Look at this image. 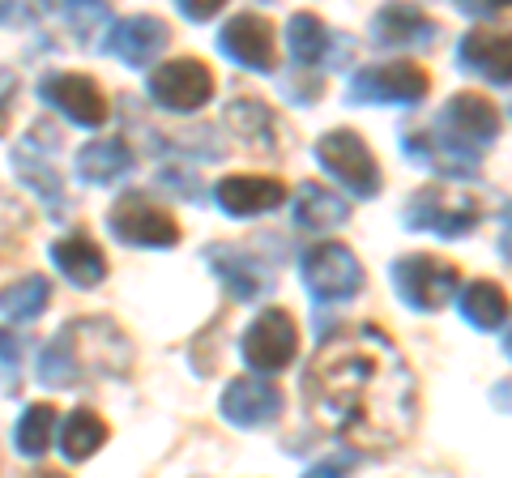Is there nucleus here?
I'll return each instance as SVG.
<instances>
[{
	"label": "nucleus",
	"instance_id": "nucleus-13",
	"mask_svg": "<svg viewBox=\"0 0 512 478\" xmlns=\"http://www.w3.org/2000/svg\"><path fill=\"white\" fill-rule=\"evenodd\" d=\"M39 94H43L47 107H56L64 120L82 124V129H103L107 116H111V103H107L103 86L94 82V77H86V73H52V77H43Z\"/></svg>",
	"mask_w": 512,
	"mask_h": 478
},
{
	"label": "nucleus",
	"instance_id": "nucleus-16",
	"mask_svg": "<svg viewBox=\"0 0 512 478\" xmlns=\"http://www.w3.org/2000/svg\"><path fill=\"white\" fill-rule=\"evenodd\" d=\"M205 261L214 265L218 282L227 286L239 304H256V299H265L269 291H274V274H269V269L256 261L248 248L214 244V248H205Z\"/></svg>",
	"mask_w": 512,
	"mask_h": 478
},
{
	"label": "nucleus",
	"instance_id": "nucleus-10",
	"mask_svg": "<svg viewBox=\"0 0 512 478\" xmlns=\"http://www.w3.org/2000/svg\"><path fill=\"white\" fill-rule=\"evenodd\" d=\"M111 235L128 248H175L180 244V222L163 205H154L146 193H124L107 214Z\"/></svg>",
	"mask_w": 512,
	"mask_h": 478
},
{
	"label": "nucleus",
	"instance_id": "nucleus-1",
	"mask_svg": "<svg viewBox=\"0 0 512 478\" xmlns=\"http://www.w3.org/2000/svg\"><path fill=\"white\" fill-rule=\"evenodd\" d=\"M312 419L359 453H393L419 423V385L406 355L376 325L342 329L316 346L303 372Z\"/></svg>",
	"mask_w": 512,
	"mask_h": 478
},
{
	"label": "nucleus",
	"instance_id": "nucleus-37",
	"mask_svg": "<svg viewBox=\"0 0 512 478\" xmlns=\"http://www.w3.org/2000/svg\"><path fill=\"white\" fill-rule=\"evenodd\" d=\"M350 466H355V457H325V461H316L308 474H342V470H350Z\"/></svg>",
	"mask_w": 512,
	"mask_h": 478
},
{
	"label": "nucleus",
	"instance_id": "nucleus-30",
	"mask_svg": "<svg viewBox=\"0 0 512 478\" xmlns=\"http://www.w3.org/2000/svg\"><path fill=\"white\" fill-rule=\"evenodd\" d=\"M52 436H56V406H26L18 427H13V449H18L22 457H43L47 449H52Z\"/></svg>",
	"mask_w": 512,
	"mask_h": 478
},
{
	"label": "nucleus",
	"instance_id": "nucleus-33",
	"mask_svg": "<svg viewBox=\"0 0 512 478\" xmlns=\"http://www.w3.org/2000/svg\"><path fill=\"white\" fill-rule=\"evenodd\" d=\"M26 210L18 201H9L5 193H0V244H9V248H22V235L18 231H26Z\"/></svg>",
	"mask_w": 512,
	"mask_h": 478
},
{
	"label": "nucleus",
	"instance_id": "nucleus-6",
	"mask_svg": "<svg viewBox=\"0 0 512 478\" xmlns=\"http://www.w3.org/2000/svg\"><path fill=\"white\" fill-rule=\"evenodd\" d=\"M427 90H431L427 69L410 65V60L367 65L350 77V103H367V107H414L427 99Z\"/></svg>",
	"mask_w": 512,
	"mask_h": 478
},
{
	"label": "nucleus",
	"instance_id": "nucleus-38",
	"mask_svg": "<svg viewBox=\"0 0 512 478\" xmlns=\"http://www.w3.org/2000/svg\"><path fill=\"white\" fill-rule=\"evenodd\" d=\"M500 329H504V338H500V342H504V355L512 359V316H504V325H500Z\"/></svg>",
	"mask_w": 512,
	"mask_h": 478
},
{
	"label": "nucleus",
	"instance_id": "nucleus-20",
	"mask_svg": "<svg viewBox=\"0 0 512 478\" xmlns=\"http://www.w3.org/2000/svg\"><path fill=\"white\" fill-rule=\"evenodd\" d=\"M367 30H372V43L380 47H431L440 35V26L419 5H410V0H393V5L376 9Z\"/></svg>",
	"mask_w": 512,
	"mask_h": 478
},
{
	"label": "nucleus",
	"instance_id": "nucleus-19",
	"mask_svg": "<svg viewBox=\"0 0 512 478\" xmlns=\"http://www.w3.org/2000/svg\"><path fill=\"white\" fill-rule=\"evenodd\" d=\"M218 210L231 214V218H256V214H269L286 201V184L274 180V175H227L218 188Z\"/></svg>",
	"mask_w": 512,
	"mask_h": 478
},
{
	"label": "nucleus",
	"instance_id": "nucleus-26",
	"mask_svg": "<svg viewBox=\"0 0 512 478\" xmlns=\"http://www.w3.org/2000/svg\"><path fill=\"white\" fill-rule=\"evenodd\" d=\"M128 171H133V150H128L120 137L90 141V146L77 150V175H82L86 184H116Z\"/></svg>",
	"mask_w": 512,
	"mask_h": 478
},
{
	"label": "nucleus",
	"instance_id": "nucleus-31",
	"mask_svg": "<svg viewBox=\"0 0 512 478\" xmlns=\"http://www.w3.org/2000/svg\"><path fill=\"white\" fill-rule=\"evenodd\" d=\"M64 18H69V30H73L77 43L103 47L107 30H111V9H107V0H64Z\"/></svg>",
	"mask_w": 512,
	"mask_h": 478
},
{
	"label": "nucleus",
	"instance_id": "nucleus-2",
	"mask_svg": "<svg viewBox=\"0 0 512 478\" xmlns=\"http://www.w3.org/2000/svg\"><path fill=\"white\" fill-rule=\"evenodd\" d=\"M133 363V350L120 325L90 316V321H69L52 342L39 350V385L73 389L82 376H124Z\"/></svg>",
	"mask_w": 512,
	"mask_h": 478
},
{
	"label": "nucleus",
	"instance_id": "nucleus-11",
	"mask_svg": "<svg viewBox=\"0 0 512 478\" xmlns=\"http://www.w3.org/2000/svg\"><path fill=\"white\" fill-rule=\"evenodd\" d=\"M150 99L163 107V111H197L214 99V73L210 65H201L197 56H184V60H167L150 73Z\"/></svg>",
	"mask_w": 512,
	"mask_h": 478
},
{
	"label": "nucleus",
	"instance_id": "nucleus-12",
	"mask_svg": "<svg viewBox=\"0 0 512 478\" xmlns=\"http://www.w3.org/2000/svg\"><path fill=\"white\" fill-rule=\"evenodd\" d=\"M56 146H60V141L47 137V124H35V129H30V137L22 141L18 150H13V167H18L22 184L30 188V193H35V197L47 205V214L64 218V210H69V197H64V184H60V175H56V167H52Z\"/></svg>",
	"mask_w": 512,
	"mask_h": 478
},
{
	"label": "nucleus",
	"instance_id": "nucleus-36",
	"mask_svg": "<svg viewBox=\"0 0 512 478\" xmlns=\"http://www.w3.org/2000/svg\"><path fill=\"white\" fill-rule=\"evenodd\" d=\"M222 5H227V0H180V13L188 22H210Z\"/></svg>",
	"mask_w": 512,
	"mask_h": 478
},
{
	"label": "nucleus",
	"instance_id": "nucleus-39",
	"mask_svg": "<svg viewBox=\"0 0 512 478\" xmlns=\"http://www.w3.org/2000/svg\"><path fill=\"white\" fill-rule=\"evenodd\" d=\"M504 227H508V244H512V201L504 205Z\"/></svg>",
	"mask_w": 512,
	"mask_h": 478
},
{
	"label": "nucleus",
	"instance_id": "nucleus-21",
	"mask_svg": "<svg viewBox=\"0 0 512 478\" xmlns=\"http://www.w3.org/2000/svg\"><path fill=\"white\" fill-rule=\"evenodd\" d=\"M222 120L227 129L244 141V146L261 150V154H278L282 150V124L274 116V107L261 103V99H235L222 107Z\"/></svg>",
	"mask_w": 512,
	"mask_h": 478
},
{
	"label": "nucleus",
	"instance_id": "nucleus-24",
	"mask_svg": "<svg viewBox=\"0 0 512 478\" xmlns=\"http://www.w3.org/2000/svg\"><path fill=\"white\" fill-rule=\"evenodd\" d=\"M295 222L303 231H320V235H329L333 227H342V222L350 218V201H342L338 193H329L325 184H299L295 188Z\"/></svg>",
	"mask_w": 512,
	"mask_h": 478
},
{
	"label": "nucleus",
	"instance_id": "nucleus-18",
	"mask_svg": "<svg viewBox=\"0 0 512 478\" xmlns=\"http://www.w3.org/2000/svg\"><path fill=\"white\" fill-rule=\"evenodd\" d=\"M171 43V30L158 22V18H146V13H137V18H124V22H111L103 47L111 56H120V65L128 69H146L154 65V56L163 52Z\"/></svg>",
	"mask_w": 512,
	"mask_h": 478
},
{
	"label": "nucleus",
	"instance_id": "nucleus-25",
	"mask_svg": "<svg viewBox=\"0 0 512 478\" xmlns=\"http://www.w3.org/2000/svg\"><path fill=\"white\" fill-rule=\"evenodd\" d=\"M457 312H461V321L466 325L483 329V333H495L504 325V316H508V291L500 282H491V278H478V282H470L466 291H461Z\"/></svg>",
	"mask_w": 512,
	"mask_h": 478
},
{
	"label": "nucleus",
	"instance_id": "nucleus-34",
	"mask_svg": "<svg viewBox=\"0 0 512 478\" xmlns=\"http://www.w3.org/2000/svg\"><path fill=\"white\" fill-rule=\"evenodd\" d=\"M453 5L466 13V18H478V22L512 18V0H453Z\"/></svg>",
	"mask_w": 512,
	"mask_h": 478
},
{
	"label": "nucleus",
	"instance_id": "nucleus-8",
	"mask_svg": "<svg viewBox=\"0 0 512 478\" xmlns=\"http://www.w3.org/2000/svg\"><path fill=\"white\" fill-rule=\"evenodd\" d=\"M431 129H436L440 137H448L453 146H461V150L483 154L500 141V111H495V103L483 99V94L457 90L453 99L440 107V116H436Z\"/></svg>",
	"mask_w": 512,
	"mask_h": 478
},
{
	"label": "nucleus",
	"instance_id": "nucleus-14",
	"mask_svg": "<svg viewBox=\"0 0 512 478\" xmlns=\"http://www.w3.org/2000/svg\"><path fill=\"white\" fill-rule=\"evenodd\" d=\"M282 410H286L282 389L261 372L231 380V385L222 389V402H218V414L235 427H269V423L282 419Z\"/></svg>",
	"mask_w": 512,
	"mask_h": 478
},
{
	"label": "nucleus",
	"instance_id": "nucleus-17",
	"mask_svg": "<svg viewBox=\"0 0 512 478\" xmlns=\"http://www.w3.org/2000/svg\"><path fill=\"white\" fill-rule=\"evenodd\" d=\"M457 65L491 86H512V30H470L457 43Z\"/></svg>",
	"mask_w": 512,
	"mask_h": 478
},
{
	"label": "nucleus",
	"instance_id": "nucleus-5",
	"mask_svg": "<svg viewBox=\"0 0 512 478\" xmlns=\"http://www.w3.org/2000/svg\"><path fill=\"white\" fill-rule=\"evenodd\" d=\"M299 278L316 304H346V299H355L363 291V265L338 239H325V244L303 252Z\"/></svg>",
	"mask_w": 512,
	"mask_h": 478
},
{
	"label": "nucleus",
	"instance_id": "nucleus-27",
	"mask_svg": "<svg viewBox=\"0 0 512 478\" xmlns=\"http://www.w3.org/2000/svg\"><path fill=\"white\" fill-rule=\"evenodd\" d=\"M286 47L299 69H316L329 65V47H333V30L316 18V13H295L286 26Z\"/></svg>",
	"mask_w": 512,
	"mask_h": 478
},
{
	"label": "nucleus",
	"instance_id": "nucleus-9",
	"mask_svg": "<svg viewBox=\"0 0 512 478\" xmlns=\"http://www.w3.org/2000/svg\"><path fill=\"white\" fill-rule=\"evenodd\" d=\"M239 350H244L248 368L261 372V376H274L282 368H291L295 355H299V325H295V316L286 308H265L244 329V342H239Z\"/></svg>",
	"mask_w": 512,
	"mask_h": 478
},
{
	"label": "nucleus",
	"instance_id": "nucleus-15",
	"mask_svg": "<svg viewBox=\"0 0 512 478\" xmlns=\"http://www.w3.org/2000/svg\"><path fill=\"white\" fill-rule=\"evenodd\" d=\"M218 52L235 60L239 69L248 73H274V26L256 13H235V18L218 30Z\"/></svg>",
	"mask_w": 512,
	"mask_h": 478
},
{
	"label": "nucleus",
	"instance_id": "nucleus-7",
	"mask_svg": "<svg viewBox=\"0 0 512 478\" xmlns=\"http://www.w3.org/2000/svg\"><path fill=\"white\" fill-rule=\"evenodd\" d=\"M316 163L338 180L346 193L355 197H376L380 193V167L376 154L367 150V141L355 129H333L316 141Z\"/></svg>",
	"mask_w": 512,
	"mask_h": 478
},
{
	"label": "nucleus",
	"instance_id": "nucleus-4",
	"mask_svg": "<svg viewBox=\"0 0 512 478\" xmlns=\"http://www.w3.org/2000/svg\"><path fill=\"white\" fill-rule=\"evenodd\" d=\"M402 222L423 235L466 239L470 231H478V222H483V201L461 193V188H448V184H427L419 193H410Z\"/></svg>",
	"mask_w": 512,
	"mask_h": 478
},
{
	"label": "nucleus",
	"instance_id": "nucleus-3",
	"mask_svg": "<svg viewBox=\"0 0 512 478\" xmlns=\"http://www.w3.org/2000/svg\"><path fill=\"white\" fill-rule=\"evenodd\" d=\"M389 286L410 312H440L461 291V265L431 252H406L389 265Z\"/></svg>",
	"mask_w": 512,
	"mask_h": 478
},
{
	"label": "nucleus",
	"instance_id": "nucleus-28",
	"mask_svg": "<svg viewBox=\"0 0 512 478\" xmlns=\"http://www.w3.org/2000/svg\"><path fill=\"white\" fill-rule=\"evenodd\" d=\"M107 444V423L99 419L94 410H73L69 419H64V427H60V453H64V461H86V457H94Z\"/></svg>",
	"mask_w": 512,
	"mask_h": 478
},
{
	"label": "nucleus",
	"instance_id": "nucleus-29",
	"mask_svg": "<svg viewBox=\"0 0 512 478\" xmlns=\"http://www.w3.org/2000/svg\"><path fill=\"white\" fill-rule=\"evenodd\" d=\"M47 304H52V282L43 274H26L18 282L0 286V316H9V321H35Z\"/></svg>",
	"mask_w": 512,
	"mask_h": 478
},
{
	"label": "nucleus",
	"instance_id": "nucleus-23",
	"mask_svg": "<svg viewBox=\"0 0 512 478\" xmlns=\"http://www.w3.org/2000/svg\"><path fill=\"white\" fill-rule=\"evenodd\" d=\"M406 154L414 158V163H423V167H436L440 175H453V180H474L478 175V158L483 154H470V150H461V146H453L448 137H440L436 129H414V133H406Z\"/></svg>",
	"mask_w": 512,
	"mask_h": 478
},
{
	"label": "nucleus",
	"instance_id": "nucleus-32",
	"mask_svg": "<svg viewBox=\"0 0 512 478\" xmlns=\"http://www.w3.org/2000/svg\"><path fill=\"white\" fill-rule=\"evenodd\" d=\"M18 372H22V342L9 329H0V393L18 389Z\"/></svg>",
	"mask_w": 512,
	"mask_h": 478
},
{
	"label": "nucleus",
	"instance_id": "nucleus-35",
	"mask_svg": "<svg viewBox=\"0 0 512 478\" xmlns=\"http://www.w3.org/2000/svg\"><path fill=\"white\" fill-rule=\"evenodd\" d=\"M13 99H18V77L9 69H0V133L9 129V116H13Z\"/></svg>",
	"mask_w": 512,
	"mask_h": 478
},
{
	"label": "nucleus",
	"instance_id": "nucleus-22",
	"mask_svg": "<svg viewBox=\"0 0 512 478\" xmlns=\"http://www.w3.org/2000/svg\"><path fill=\"white\" fill-rule=\"evenodd\" d=\"M52 265L82 291H94L107 278V257L86 231H69L52 244Z\"/></svg>",
	"mask_w": 512,
	"mask_h": 478
}]
</instances>
